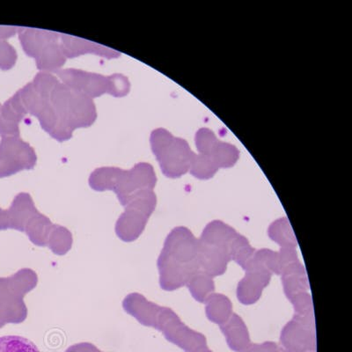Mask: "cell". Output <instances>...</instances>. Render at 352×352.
Returning <instances> with one entry per match:
<instances>
[{"instance_id": "6da1fadb", "label": "cell", "mask_w": 352, "mask_h": 352, "mask_svg": "<svg viewBox=\"0 0 352 352\" xmlns=\"http://www.w3.org/2000/svg\"><path fill=\"white\" fill-rule=\"evenodd\" d=\"M159 265L163 289L173 291L186 285L201 270L198 239L184 226L175 228L166 240Z\"/></svg>"}, {"instance_id": "7a4b0ae2", "label": "cell", "mask_w": 352, "mask_h": 352, "mask_svg": "<svg viewBox=\"0 0 352 352\" xmlns=\"http://www.w3.org/2000/svg\"><path fill=\"white\" fill-rule=\"evenodd\" d=\"M18 34L22 48L28 56L36 59L38 70L50 74L61 70L67 58L63 52L60 33L20 27Z\"/></svg>"}, {"instance_id": "3957f363", "label": "cell", "mask_w": 352, "mask_h": 352, "mask_svg": "<svg viewBox=\"0 0 352 352\" xmlns=\"http://www.w3.org/2000/svg\"><path fill=\"white\" fill-rule=\"evenodd\" d=\"M56 114L72 131L90 127L97 118L94 100L58 81L47 96Z\"/></svg>"}, {"instance_id": "277c9868", "label": "cell", "mask_w": 352, "mask_h": 352, "mask_svg": "<svg viewBox=\"0 0 352 352\" xmlns=\"http://www.w3.org/2000/svg\"><path fill=\"white\" fill-rule=\"evenodd\" d=\"M56 76L72 89L82 93L91 99L109 94L112 96H126L131 90V83L124 75L115 74L111 76H103L94 72L77 69H65L55 72Z\"/></svg>"}, {"instance_id": "5b68a950", "label": "cell", "mask_w": 352, "mask_h": 352, "mask_svg": "<svg viewBox=\"0 0 352 352\" xmlns=\"http://www.w3.org/2000/svg\"><path fill=\"white\" fill-rule=\"evenodd\" d=\"M150 141L153 153L166 176L178 178L190 170L194 152L186 140L159 128L152 132Z\"/></svg>"}, {"instance_id": "8992f818", "label": "cell", "mask_w": 352, "mask_h": 352, "mask_svg": "<svg viewBox=\"0 0 352 352\" xmlns=\"http://www.w3.org/2000/svg\"><path fill=\"white\" fill-rule=\"evenodd\" d=\"M238 232L235 229L216 228L204 232L199 241V263L202 272L215 278L226 272L231 262L230 248Z\"/></svg>"}, {"instance_id": "52a82bcc", "label": "cell", "mask_w": 352, "mask_h": 352, "mask_svg": "<svg viewBox=\"0 0 352 352\" xmlns=\"http://www.w3.org/2000/svg\"><path fill=\"white\" fill-rule=\"evenodd\" d=\"M18 93L28 114L30 113L36 116L41 126L48 132L50 136L59 142H64L72 138L74 131L62 120L60 116L56 114L48 98L39 96L34 89L32 82L27 84L19 90Z\"/></svg>"}, {"instance_id": "ba28073f", "label": "cell", "mask_w": 352, "mask_h": 352, "mask_svg": "<svg viewBox=\"0 0 352 352\" xmlns=\"http://www.w3.org/2000/svg\"><path fill=\"white\" fill-rule=\"evenodd\" d=\"M280 276L285 296L294 306L295 314L314 316L310 285L303 264L301 262L291 264L283 270Z\"/></svg>"}, {"instance_id": "9c48e42d", "label": "cell", "mask_w": 352, "mask_h": 352, "mask_svg": "<svg viewBox=\"0 0 352 352\" xmlns=\"http://www.w3.org/2000/svg\"><path fill=\"white\" fill-rule=\"evenodd\" d=\"M282 352H311L317 350L316 320L314 316H298L282 329Z\"/></svg>"}, {"instance_id": "30bf717a", "label": "cell", "mask_w": 352, "mask_h": 352, "mask_svg": "<svg viewBox=\"0 0 352 352\" xmlns=\"http://www.w3.org/2000/svg\"><path fill=\"white\" fill-rule=\"evenodd\" d=\"M159 324L164 329L166 338L186 352L207 347L206 336L184 324L180 318L168 308H160Z\"/></svg>"}, {"instance_id": "8fae6325", "label": "cell", "mask_w": 352, "mask_h": 352, "mask_svg": "<svg viewBox=\"0 0 352 352\" xmlns=\"http://www.w3.org/2000/svg\"><path fill=\"white\" fill-rule=\"evenodd\" d=\"M242 269L246 274L238 284L237 298L243 305H253L260 300L273 274L256 258L254 254Z\"/></svg>"}, {"instance_id": "7c38bea8", "label": "cell", "mask_w": 352, "mask_h": 352, "mask_svg": "<svg viewBox=\"0 0 352 352\" xmlns=\"http://www.w3.org/2000/svg\"><path fill=\"white\" fill-rule=\"evenodd\" d=\"M196 146L198 152L209 157L219 168H232L239 160L240 152L236 146L221 142L213 131L207 128L200 129L196 134Z\"/></svg>"}, {"instance_id": "4fadbf2b", "label": "cell", "mask_w": 352, "mask_h": 352, "mask_svg": "<svg viewBox=\"0 0 352 352\" xmlns=\"http://www.w3.org/2000/svg\"><path fill=\"white\" fill-rule=\"evenodd\" d=\"M157 178L153 168L148 163H138L131 170L120 169L114 188L119 193L124 195L132 190H152L155 186Z\"/></svg>"}, {"instance_id": "5bb4252c", "label": "cell", "mask_w": 352, "mask_h": 352, "mask_svg": "<svg viewBox=\"0 0 352 352\" xmlns=\"http://www.w3.org/2000/svg\"><path fill=\"white\" fill-rule=\"evenodd\" d=\"M0 155L10 160L21 170L32 169L37 162L33 147L22 140L20 136L2 138L0 141Z\"/></svg>"}, {"instance_id": "9a60e30c", "label": "cell", "mask_w": 352, "mask_h": 352, "mask_svg": "<svg viewBox=\"0 0 352 352\" xmlns=\"http://www.w3.org/2000/svg\"><path fill=\"white\" fill-rule=\"evenodd\" d=\"M63 52L66 58H78L81 55L94 54L107 59L118 58L121 53L116 50L100 45L99 43L90 42V41L78 38L69 34H60Z\"/></svg>"}, {"instance_id": "2e32d148", "label": "cell", "mask_w": 352, "mask_h": 352, "mask_svg": "<svg viewBox=\"0 0 352 352\" xmlns=\"http://www.w3.org/2000/svg\"><path fill=\"white\" fill-rule=\"evenodd\" d=\"M219 328L232 351L244 352L251 344L250 332L244 320L238 314H232L230 319Z\"/></svg>"}, {"instance_id": "e0dca14e", "label": "cell", "mask_w": 352, "mask_h": 352, "mask_svg": "<svg viewBox=\"0 0 352 352\" xmlns=\"http://www.w3.org/2000/svg\"><path fill=\"white\" fill-rule=\"evenodd\" d=\"M204 304L207 318L219 326L228 322L234 314L231 300L224 294L213 292L207 298Z\"/></svg>"}, {"instance_id": "ac0fdd59", "label": "cell", "mask_w": 352, "mask_h": 352, "mask_svg": "<svg viewBox=\"0 0 352 352\" xmlns=\"http://www.w3.org/2000/svg\"><path fill=\"white\" fill-rule=\"evenodd\" d=\"M268 235L280 248L298 247L297 238L292 230L290 221L286 217L276 219L269 226Z\"/></svg>"}, {"instance_id": "d6986e66", "label": "cell", "mask_w": 352, "mask_h": 352, "mask_svg": "<svg viewBox=\"0 0 352 352\" xmlns=\"http://www.w3.org/2000/svg\"><path fill=\"white\" fill-rule=\"evenodd\" d=\"M188 290L192 297L200 303L206 302L207 298L215 291L214 280L212 276L199 270L187 283Z\"/></svg>"}, {"instance_id": "ffe728a7", "label": "cell", "mask_w": 352, "mask_h": 352, "mask_svg": "<svg viewBox=\"0 0 352 352\" xmlns=\"http://www.w3.org/2000/svg\"><path fill=\"white\" fill-rule=\"evenodd\" d=\"M27 114V110L22 104L20 94L18 92L6 100L0 108V116L5 121L14 125H19Z\"/></svg>"}, {"instance_id": "44dd1931", "label": "cell", "mask_w": 352, "mask_h": 352, "mask_svg": "<svg viewBox=\"0 0 352 352\" xmlns=\"http://www.w3.org/2000/svg\"><path fill=\"white\" fill-rule=\"evenodd\" d=\"M230 252L232 261L243 268L248 261L252 258L256 250L251 246L246 237L238 234L232 242Z\"/></svg>"}, {"instance_id": "7402d4cb", "label": "cell", "mask_w": 352, "mask_h": 352, "mask_svg": "<svg viewBox=\"0 0 352 352\" xmlns=\"http://www.w3.org/2000/svg\"><path fill=\"white\" fill-rule=\"evenodd\" d=\"M0 352H40L32 341L20 336L0 338Z\"/></svg>"}, {"instance_id": "603a6c76", "label": "cell", "mask_w": 352, "mask_h": 352, "mask_svg": "<svg viewBox=\"0 0 352 352\" xmlns=\"http://www.w3.org/2000/svg\"><path fill=\"white\" fill-rule=\"evenodd\" d=\"M17 61L16 50L6 41H0V69L10 70Z\"/></svg>"}, {"instance_id": "cb8c5ba5", "label": "cell", "mask_w": 352, "mask_h": 352, "mask_svg": "<svg viewBox=\"0 0 352 352\" xmlns=\"http://www.w3.org/2000/svg\"><path fill=\"white\" fill-rule=\"evenodd\" d=\"M244 352H282L280 347L274 342H265L263 344H251Z\"/></svg>"}, {"instance_id": "d4e9b609", "label": "cell", "mask_w": 352, "mask_h": 352, "mask_svg": "<svg viewBox=\"0 0 352 352\" xmlns=\"http://www.w3.org/2000/svg\"><path fill=\"white\" fill-rule=\"evenodd\" d=\"M19 171H21L19 166L12 163L10 160L6 159L5 157L0 155V177L15 174Z\"/></svg>"}, {"instance_id": "484cf974", "label": "cell", "mask_w": 352, "mask_h": 352, "mask_svg": "<svg viewBox=\"0 0 352 352\" xmlns=\"http://www.w3.org/2000/svg\"><path fill=\"white\" fill-rule=\"evenodd\" d=\"M20 27L0 26V41H6L16 34Z\"/></svg>"}, {"instance_id": "4316f807", "label": "cell", "mask_w": 352, "mask_h": 352, "mask_svg": "<svg viewBox=\"0 0 352 352\" xmlns=\"http://www.w3.org/2000/svg\"><path fill=\"white\" fill-rule=\"evenodd\" d=\"M192 352H213V351L209 350L208 347H204V348L198 349V350L194 351Z\"/></svg>"}, {"instance_id": "83f0119b", "label": "cell", "mask_w": 352, "mask_h": 352, "mask_svg": "<svg viewBox=\"0 0 352 352\" xmlns=\"http://www.w3.org/2000/svg\"><path fill=\"white\" fill-rule=\"evenodd\" d=\"M0 108H1V104H0Z\"/></svg>"}, {"instance_id": "f1b7e54d", "label": "cell", "mask_w": 352, "mask_h": 352, "mask_svg": "<svg viewBox=\"0 0 352 352\" xmlns=\"http://www.w3.org/2000/svg\"><path fill=\"white\" fill-rule=\"evenodd\" d=\"M311 352H316V351H311Z\"/></svg>"}]
</instances>
